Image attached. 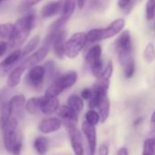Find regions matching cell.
I'll list each match as a JSON object with an SVG mask.
<instances>
[{"mask_svg":"<svg viewBox=\"0 0 155 155\" xmlns=\"http://www.w3.org/2000/svg\"><path fill=\"white\" fill-rule=\"evenodd\" d=\"M8 103L4 101L0 104V130L6 150L12 155H20L23 146L22 137L18 130V119L9 114Z\"/></svg>","mask_w":155,"mask_h":155,"instance_id":"6da1fadb","label":"cell"},{"mask_svg":"<svg viewBox=\"0 0 155 155\" xmlns=\"http://www.w3.org/2000/svg\"><path fill=\"white\" fill-rule=\"evenodd\" d=\"M36 17L35 14L29 13L20 18H18L14 24L13 32L8 38L9 45L12 48H17L23 45L27 38L29 37L32 28L35 25Z\"/></svg>","mask_w":155,"mask_h":155,"instance_id":"7a4b0ae2","label":"cell"},{"mask_svg":"<svg viewBox=\"0 0 155 155\" xmlns=\"http://www.w3.org/2000/svg\"><path fill=\"white\" fill-rule=\"evenodd\" d=\"M78 80L76 71H69L64 75L58 76L53 81L45 92L46 98H55L62 93L65 90L72 87Z\"/></svg>","mask_w":155,"mask_h":155,"instance_id":"3957f363","label":"cell"},{"mask_svg":"<svg viewBox=\"0 0 155 155\" xmlns=\"http://www.w3.org/2000/svg\"><path fill=\"white\" fill-rule=\"evenodd\" d=\"M125 27V20L123 18H118L110 23L105 28H93L87 32L89 42H97L110 38L120 33Z\"/></svg>","mask_w":155,"mask_h":155,"instance_id":"277c9868","label":"cell"},{"mask_svg":"<svg viewBox=\"0 0 155 155\" xmlns=\"http://www.w3.org/2000/svg\"><path fill=\"white\" fill-rule=\"evenodd\" d=\"M88 41L87 33L77 32L73 34L65 44V56L68 58H75L79 56Z\"/></svg>","mask_w":155,"mask_h":155,"instance_id":"5b68a950","label":"cell"},{"mask_svg":"<svg viewBox=\"0 0 155 155\" xmlns=\"http://www.w3.org/2000/svg\"><path fill=\"white\" fill-rule=\"evenodd\" d=\"M65 38H66L65 31L62 29H59L56 31H50L44 41V44L53 47V50L56 56L60 59H63L64 57H66L65 56V44H66Z\"/></svg>","mask_w":155,"mask_h":155,"instance_id":"8992f818","label":"cell"},{"mask_svg":"<svg viewBox=\"0 0 155 155\" xmlns=\"http://www.w3.org/2000/svg\"><path fill=\"white\" fill-rule=\"evenodd\" d=\"M73 122L66 121V127L68 129V133L70 140V145L73 150L75 155H84V144H83V138L81 130L78 129Z\"/></svg>","mask_w":155,"mask_h":155,"instance_id":"52a82bcc","label":"cell"},{"mask_svg":"<svg viewBox=\"0 0 155 155\" xmlns=\"http://www.w3.org/2000/svg\"><path fill=\"white\" fill-rule=\"evenodd\" d=\"M46 72L44 66L36 65L29 68L26 75V83L36 91H39L43 87Z\"/></svg>","mask_w":155,"mask_h":155,"instance_id":"ba28073f","label":"cell"},{"mask_svg":"<svg viewBox=\"0 0 155 155\" xmlns=\"http://www.w3.org/2000/svg\"><path fill=\"white\" fill-rule=\"evenodd\" d=\"M77 5V0H63V7L61 15L58 19H57L51 26L50 31H56L62 28V27L68 21L75 11V8Z\"/></svg>","mask_w":155,"mask_h":155,"instance_id":"9c48e42d","label":"cell"},{"mask_svg":"<svg viewBox=\"0 0 155 155\" xmlns=\"http://www.w3.org/2000/svg\"><path fill=\"white\" fill-rule=\"evenodd\" d=\"M81 130L86 137L88 142V154L87 155H95L96 147H97V131L94 125L87 122L86 120L81 125Z\"/></svg>","mask_w":155,"mask_h":155,"instance_id":"30bf717a","label":"cell"},{"mask_svg":"<svg viewBox=\"0 0 155 155\" xmlns=\"http://www.w3.org/2000/svg\"><path fill=\"white\" fill-rule=\"evenodd\" d=\"M26 98L22 94L15 95L13 96L8 103V112L11 116H14L18 120V118H21L24 113V109H26Z\"/></svg>","mask_w":155,"mask_h":155,"instance_id":"8fae6325","label":"cell"},{"mask_svg":"<svg viewBox=\"0 0 155 155\" xmlns=\"http://www.w3.org/2000/svg\"><path fill=\"white\" fill-rule=\"evenodd\" d=\"M132 51H120L118 52L119 61L123 68L124 76L127 79L132 78L135 71V63L132 58Z\"/></svg>","mask_w":155,"mask_h":155,"instance_id":"7c38bea8","label":"cell"},{"mask_svg":"<svg viewBox=\"0 0 155 155\" xmlns=\"http://www.w3.org/2000/svg\"><path fill=\"white\" fill-rule=\"evenodd\" d=\"M49 49H50V46L48 45H46V44H43V46L38 49L37 50L35 53H33L31 56H29L28 58H27L22 63H21V66L24 67L26 69L27 68H30L31 67L33 66H36L38 65V63H40L43 59L46 58V57L48 56V52H49Z\"/></svg>","mask_w":155,"mask_h":155,"instance_id":"4fadbf2b","label":"cell"},{"mask_svg":"<svg viewBox=\"0 0 155 155\" xmlns=\"http://www.w3.org/2000/svg\"><path fill=\"white\" fill-rule=\"evenodd\" d=\"M22 58V50L16 49L11 52L3 61L0 62V76H5L8 73L16 63Z\"/></svg>","mask_w":155,"mask_h":155,"instance_id":"5bb4252c","label":"cell"},{"mask_svg":"<svg viewBox=\"0 0 155 155\" xmlns=\"http://www.w3.org/2000/svg\"><path fill=\"white\" fill-rule=\"evenodd\" d=\"M61 125L62 121L58 118H48L39 123L38 130L44 134H49L58 131L61 128Z\"/></svg>","mask_w":155,"mask_h":155,"instance_id":"9a60e30c","label":"cell"},{"mask_svg":"<svg viewBox=\"0 0 155 155\" xmlns=\"http://www.w3.org/2000/svg\"><path fill=\"white\" fill-rule=\"evenodd\" d=\"M117 52L120 51H132V41L129 30H124L120 33L115 42Z\"/></svg>","mask_w":155,"mask_h":155,"instance_id":"2e32d148","label":"cell"},{"mask_svg":"<svg viewBox=\"0 0 155 155\" xmlns=\"http://www.w3.org/2000/svg\"><path fill=\"white\" fill-rule=\"evenodd\" d=\"M63 7V0H58V1L49 2L46 4L41 9V17L43 18H50L62 11Z\"/></svg>","mask_w":155,"mask_h":155,"instance_id":"e0dca14e","label":"cell"},{"mask_svg":"<svg viewBox=\"0 0 155 155\" xmlns=\"http://www.w3.org/2000/svg\"><path fill=\"white\" fill-rule=\"evenodd\" d=\"M26 68L24 67H22L21 65L16 67L15 68H13L8 76V80H7V85L8 88H16L21 81V78L25 72Z\"/></svg>","mask_w":155,"mask_h":155,"instance_id":"ac0fdd59","label":"cell"},{"mask_svg":"<svg viewBox=\"0 0 155 155\" xmlns=\"http://www.w3.org/2000/svg\"><path fill=\"white\" fill-rule=\"evenodd\" d=\"M58 108H59V101L57 97H55V98H46L45 97L43 103L41 105L40 111L46 115H49V114L56 112L58 110Z\"/></svg>","mask_w":155,"mask_h":155,"instance_id":"d6986e66","label":"cell"},{"mask_svg":"<svg viewBox=\"0 0 155 155\" xmlns=\"http://www.w3.org/2000/svg\"><path fill=\"white\" fill-rule=\"evenodd\" d=\"M58 114L60 118L65 120V121H70V122H77L78 121V114L79 113H77L68 105L61 106L59 108Z\"/></svg>","mask_w":155,"mask_h":155,"instance_id":"ffe728a7","label":"cell"},{"mask_svg":"<svg viewBox=\"0 0 155 155\" xmlns=\"http://www.w3.org/2000/svg\"><path fill=\"white\" fill-rule=\"evenodd\" d=\"M44 99L45 97H35L28 99L26 102V110L30 114L38 113L41 109Z\"/></svg>","mask_w":155,"mask_h":155,"instance_id":"44dd1931","label":"cell"},{"mask_svg":"<svg viewBox=\"0 0 155 155\" xmlns=\"http://www.w3.org/2000/svg\"><path fill=\"white\" fill-rule=\"evenodd\" d=\"M101 47L100 45H94L93 47H91L89 50V52L86 55V62L91 66L93 62L97 61L98 59L101 58Z\"/></svg>","mask_w":155,"mask_h":155,"instance_id":"7402d4cb","label":"cell"},{"mask_svg":"<svg viewBox=\"0 0 155 155\" xmlns=\"http://www.w3.org/2000/svg\"><path fill=\"white\" fill-rule=\"evenodd\" d=\"M68 105L72 108L77 113H80L83 110L84 102L81 97L78 95H70L68 99Z\"/></svg>","mask_w":155,"mask_h":155,"instance_id":"603a6c76","label":"cell"},{"mask_svg":"<svg viewBox=\"0 0 155 155\" xmlns=\"http://www.w3.org/2000/svg\"><path fill=\"white\" fill-rule=\"evenodd\" d=\"M99 113L101 116V121L103 123L107 120L109 115H110V100L108 98V96L104 97L102 101L101 102L100 106H99Z\"/></svg>","mask_w":155,"mask_h":155,"instance_id":"cb8c5ba5","label":"cell"},{"mask_svg":"<svg viewBox=\"0 0 155 155\" xmlns=\"http://www.w3.org/2000/svg\"><path fill=\"white\" fill-rule=\"evenodd\" d=\"M34 148L39 155H45L48 150V140L46 137H38L34 141Z\"/></svg>","mask_w":155,"mask_h":155,"instance_id":"d4e9b609","label":"cell"},{"mask_svg":"<svg viewBox=\"0 0 155 155\" xmlns=\"http://www.w3.org/2000/svg\"><path fill=\"white\" fill-rule=\"evenodd\" d=\"M40 42V37L38 35V36H35L34 38H32L24 47V48L22 49V58L26 57L27 55L30 54L31 52H33L37 47L38 46Z\"/></svg>","mask_w":155,"mask_h":155,"instance_id":"484cf974","label":"cell"},{"mask_svg":"<svg viewBox=\"0 0 155 155\" xmlns=\"http://www.w3.org/2000/svg\"><path fill=\"white\" fill-rule=\"evenodd\" d=\"M93 91V90H92ZM107 94L101 92V91H93V95L92 97L89 100V107L91 110H94L96 108H99L101 102L102 101L103 98L106 97Z\"/></svg>","mask_w":155,"mask_h":155,"instance_id":"4316f807","label":"cell"},{"mask_svg":"<svg viewBox=\"0 0 155 155\" xmlns=\"http://www.w3.org/2000/svg\"><path fill=\"white\" fill-rule=\"evenodd\" d=\"M44 68H45V72H46V77L48 80H55L56 78L58 77L57 75L58 72H57L56 64L53 60L47 61L44 65Z\"/></svg>","mask_w":155,"mask_h":155,"instance_id":"83f0119b","label":"cell"},{"mask_svg":"<svg viewBox=\"0 0 155 155\" xmlns=\"http://www.w3.org/2000/svg\"><path fill=\"white\" fill-rule=\"evenodd\" d=\"M143 59L146 63H151L155 59V47L152 43H148L143 50Z\"/></svg>","mask_w":155,"mask_h":155,"instance_id":"f1b7e54d","label":"cell"},{"mask_svg":"<svg viewBox=\"0 0 155 155\" xmlns=\"http://www.w3.org/2000/svg\"><path fill=\"white\" fill-rule=\"evenodd\" d=\"M142 155H155V140H154V138H148L144 140Z\"/></svg>","mask_w":155,"mask_h":155,"instance_id":"f546056e","label":"cell"},{"mask_svg":"<svg viewBox=\"0 0 155 155\" xmlns=\"http://www.w3.org/2000/svg\"><path fill=\"white\" fill-rule=\"evenodd\" d=\"M14 29V24L3 23L0 24V39L9 38Z\"/></svg>","mask_w":155,"mask_h":155,"instance_id":"4dcf8cb0","label":"cell"},{"mask_svg":"<svg viewBox=\"0 0 155 155\" xmlns=\"http://www.w3.org/2000/svg\"><path fill=\"white\" fill-rule=\"evenodd\" d=\"M104 63H103V60L101 58L98 59L97 61L93 62L91 65V72L93 74V76L95 78H101L103 71H104Z\"/></svg>","mask_w":155,"mask_h":155,"instance_id":"1f68e13d","label":"cell"},{"mask_svg":"<svg viewBox=\"0 0 155 155\" xmlns=\"http://www.w3.org/2000/svg\"><path fill=\"white\" fill-rule=\"evenodd\" d=\"M85 120H86L87 122L91 123V125L96 126L101 121V116H100V113L97 112L96 110H90L85 114Z\"/></svg>","mask_w":155,"mask_h":155,"instance_id":"d6a6232c","label":"cell"},{"mask_svg":"<svg viewBox=\"0 0 155 155\" xmlns=\"http://www.w3.org/2000/svg\"><path fill=\"white\" fill-rule=\"evenodd\" d=\"M146 18L149 21H151L155 18V0H148L145 7Z\"/></svg>","mask_w":155,"mask_h":155,"instance_id":"836d02e7","label":"cell"},{"mask_svg":"<svg viewBox=\"0 0 155 155\" xmlns=\"http://www.w3.org/2000/svg\"><path fill=\"white\" fill-rule=\"evenodd\" d=\"M41 1L42 0H22L19 6L18 7V10L19 12L27 11V10L32 8L33 7H35L36 5H38Z\"/></svg>","mask_w":155,"mask_h":155,"instance_id":"e575fe53","label":"cell"},{"mask_svg":"<svg viewBox=\"0 0 155 155\" xmlns=\"http://www.w3.org/2000/svg\"><path fill=\"white\" fill-rule=\"evenodd\" d=\"M112 73H113V62L111 60H109L108 63H107V66L104 68V71H103V73H102L101 78L110 80V78H111V76H112ZM98 79H99V78H98Z\"/></svg>","mask_w":155,"mask_h":155,"instance_id":"d590c367","label":"cell"},{"mask_svg":"<svg viewBox=\"0 0 155 155\" xmlns=\"http://www.w3.org/2000/svg\"><path fill=\"white\" fill-rule=\"evenodd\" d=\"M132 1L133 0H118V7L121 9H125L130 12L133 8Z\"/></svg>","mask_w":155,"mask_h":155,"instance_id":"8d00e7d4","label":"cell"},{"mask_svg":"<svg viewBox=\"0 0 155 155\" xmlns=\"http://www.w3.org/2000/svg\"><path fill=\"white\" fill-rule=\"evenodd\" d=\"M93 95V91L91 90V89H88V88H85L84 90L81 91V96L83 100H90Z\"/></svg>","mask_w":155,"mask_h":155,"instance_id":"74e56055","label":"cell"},{"mask_svg":"<svg viewBox=\"0 0 155 155\" xmlns=\"http://www.w3.org/2000/svg\"><path fill=\"white\" fill-rule=\"evenodd\" d=\"M109 153H110L109 145L106 143H102L99 148V155H109Z\"/></svg>","mask_w":155,"mask_h":155,"instance_id":"f35d334b","label":"cell"},{"mask_svg":"<svg viewBox=\"0 0 155 155\" xmlns=\"http://www.w3.org/2000/svg\"><path fill=\"white\" fill-rule=\"evenodd\" d=\"M8 48V45L7 42L0 40V58H1L7 52Z\"/></svg>","mask_w":155,"mask_h":155,"instance_id":"ab89813d","label":"cell"},{"mask_svg":"<svg viewBox=\"0 0 155 155\" xmlns=\"http://www.w3.org/2000/svg\"><path fill=\"white\" fill-rule=\"evenodd\" d=\"M117 155H129V151H128V149L125 148V147H121L119 149L118 152H117Z\"/></svg>","mask_w":155,"mask_h":155,"instance_id":"60d3db41","label":"cell"},{"mask_svg":"<svg viewBox=\"0 0 155 155\" xmlns=\"http://www.w3.org/2000/svg\"><path fill=\"white\" fill-rule=\"evenodd\" d=\"M85 3H86V0H77V5L80 9H82L84 8Z\"/></svg>","mask_w":155,"mask_h":155,"instance_id":"b9f144b4","label":"cell"},{"mask_svg":"<svg viewBox=\"0 0 155 155\" xmlns=\"http://www.w3.org/2000/svg\"><path fill=\"white\" fill-rule=\"evenodd\" d=\"M150 121H151L152 123H155V110L152 112V114H151V116H150Z\"/></svg>","mask_w":155,"mask_h":155,"instance_id":"7bdbcfd3","label":"cell"},{"mask_svg":"<svg viewBox=\"0 0 155 155\" xmlns=\"http://www.w3.org/2000/svg\"><path fill=\"white\" fill-rule=\"evenodd\" d=\"M141 120H142V118H138V119H137V120H135V122L133 123V125H134V126H136L137 124L140 123V122H141Z\"/></svg>","mask_w":155,"mask_h":155,"instance_id":"ee69618b","label":"cell"},{"mask_svg":"<svg viewBox=\"0 0 155 155\" xmlns=\"http://www.w3.org/2000/svg\"><path fill=\"white\" fill-rule=\"evenodd\" d=\"M5 1V0H0V4H1L2 2H4Z\"/></svg>","mask_w":155,"mask_h":155,"instance_id":"f6af8a7d","label":"cell"},{"mask_svg":"<svg viewBox=\"0 0 155 155\" xmlns=\"http://www.w3.org/2000/svg\"><path fill=\"white\" fill-rule=\"evenodd\" d=\"M93 2H98V0H93Z\"/></svg>","mask_w":155,"mask_h":155,"instance_id":"bcb514c9","label":"cell"},{"mask_svg":"<svg viewBox=\"0 0 155 155\" xmlns=\"http://www.w3.org/2000/svg\"><path fill=\"white\" fill-rule=\"evenodd\" d=\"M153 28H154V30H155V23H154V26H153Z\"/></svg>","mask_w":155,"mask_h":155,"instance_id":"7dc6e473","label":"cell"},{"mask_svg":"<svg viewBox=\"0 0 155 155\" xmlns=\"http://www.w3.org/2000/svg\"><path fill=\"white\" fill-rule=\"evenodd\" d=\"M5 1H8V0H5Z\"/></svg>","mask_w":155,"mask_h":155,"instance_id":"c3c4849f","label":"cell"},{"mask_svg":"<svg viewBox=\"0 0 155 155\" xmlns=\"http://www.w3.org/2000/svg\"><path fill=\"white\" fill-rule=\"evenodd\" d=\"M154 140H155V138H154Z\"/></svg>","mask_w":155,"mask_h":155,"instance_id":"681fc988","label":"cell"}]
</instances>
